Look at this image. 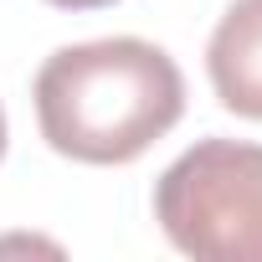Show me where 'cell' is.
Returning <instances> with one entry per match:
<instances>
[{
    "label": "cell",
    "mask_w": 262,
    "mask_h": 262,
    "mask_svg": "<svg viewBox=\"0 0 262 262\" xmlns=\"http://www.w3.org/2000/svg\"><path fill=\"white\" fill-rule=\"evenodd\" d=\"M6 139H11V128H6V108H0V160H6Z\"/></svg>",
    "instance_id": "5"
},
{
    "label": "cell",
    "mask_w": 262,
    "mask_h": 262,
    "mask_svg": "<svg viewBox=\"0 0 262 262\" xmlns=\"http://www.w3.org/2000/svg\"><path fill=\"white\" fill-rule=\"evenodd\" d=\"M57 11H103V6H118V0H47Z\"/></svg>",
    "instance_id": "4"
},
{
    "label": "cell",
    "mask_w": 262,
    "mask_h": 262,
    "mask_svg": "<svg viewBox=\"0 0 262 262\" xmlns=\"http://www.w3.org/2000/svg\"><path fill=\"white\" fill-rule=\"evenodd\" d=\"M31 103L41 139L62 160L128 165L180 123L185 77L144 36H103L57 47L31 82Z\"/></svg>",
    "instance_id": "1"
},
{
    "label": "cell",
    "mask_w": 262,
    "mask_h": 262,
    "mask_svg": "<svg viewBox=\"0 0 262 262\" xmlns=\"http://www.w3.org/2000/svg\"><path fill=\"white\" fill-rule=\"evenodd\" d=\"M206 72L216 103L262 123V0H231L206 41Z\"/></svg>",
    "instance_id": "3"
},
{
    "label": "cell",
    "mask_w": 262,
    "mask_h": 262,
    "mask_svg": "<svg viewBox=\"0 0 262 262\" xmlns=\"http://www.w3.org/2000/svg\"><path fill=\"white\" fill-rule=\"evenodd\" d=\"M155 221L195 262H262V144H190L155 180Z\"/></svg>",
    "instance_id": "2"
}]
</instances>
